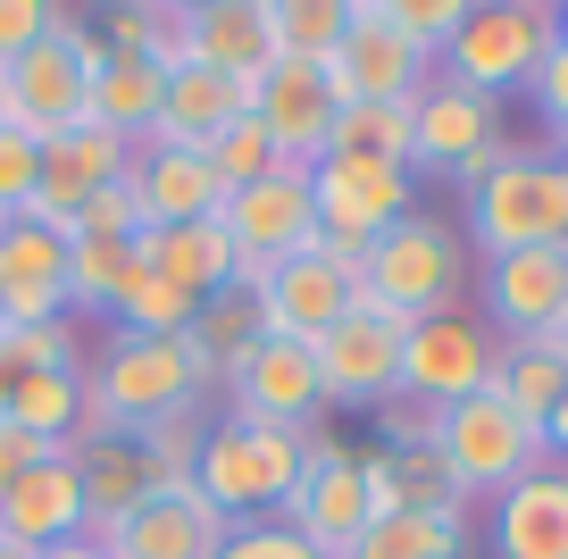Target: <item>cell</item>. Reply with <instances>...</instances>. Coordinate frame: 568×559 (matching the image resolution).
<instances>
[{"label":"cell","mask_w":568,"mask_h":559,"mask_svg":"<svg viewBox=\"0 0 568 559\" xmlns=\"http://www.w3.org/2000/svg\"><path fill=\"white\" fill-rule=\"evenodd\" d=\"M217 367L201 359L193 334H109V350L84 367V435L75 443H101V435H142V426H168V418H193L210 402Z\"/></svg>","instance_id":"cell-1"},{"label":"cell","mask_w":568,"mask_h":559,"mask_svg":"<svg viewBox=\"0 0 568 559\" xmlns=\"http://www.w3.org/2000/svg\"><path fill=\"white\" fill-rule=\"evenodd\" d=\"M101 68H109V42L92 34V9L51 0V34L26 59L0 68V125H18V134H34V142L84 125V92H92Z\"/></svg>","instance_id":"cell-2"},{"label":"cell","mask_w":568,"mask_h":559,"mask_svg":"<svg viewBox=\"0 0 568 559\" xmlns=\"http://www.w3.org/2000/svg\"><path fill=\"white\" fill-rule=\"evenodd\" d=\"M468 276H477L468 234L452 226V217H435V210H409L402 226H385L368 243V260H359V301H376V309H393V317H435V309H460Z\"/></svg>","instance_id":"cell-3"},{"label":"cell","mask_w":568,"mask_h":559,"mask_svg":"<svg viewBox=\"0 0 568 559\" xmlns=\"http://www.w3.org/2000/svg\"><path fill=\"white\" fill-rule=\"evenodd\" d=\"M326 451V435L310 426V435H284V426H210V443H201L193 459V492L217 509L226 526H251L260 509H284L293 501V485H302V468Z\"/></svg>","instance_id":"cell-4"},{"label":"cell","mask_w":568,"mask_h":559,"mask_svg":"<svg viewBox=\"0 0 568 559\" xmlns=\"http://www.w3.org/2000/svg\"><path fill=\"white\" fill-rule=\"evenodd\" d=\"M460 201H468L460 234H468V251H485V260L568 243V184H560V167H551V142L544 151L510 142L477 184H460Z\"/></svg>","instance_id":"cell-5"},{"label":"cell","mask_w":568,"mask_h":559,"mask_svg":"<svg viewBox=\"0 0 568 559\" xmlns=\"http://www.w3.org/2000/svg\"><path fill=\"white\" fill-rule=\"evenodd\" d=\"M544 51H551V0H468V18L444 42L435 75L460 92H485V101H510L544 68Z\"/></svg>","instance_id":"cell-6"},{"label":"cell","mask_w":568,"mask_h":559,"mask_svg":"<svg viewBox=\"0 0 568 559\" xmlns=\"http://www.w3.org/2000/svg\"><path fill=\"white\" fill-rule=\"evenodd\" d=\"M494 367H501V334L460 301V309L409 317V334H402V385H393V393L444 418V409L494 393Z\"/></svg>","instance_id":"cell-7"},{"label":"cell","mask_w":568,"mask_h":559,"mask_svg":"<svg viewBox=\"0 0 568 559\" xmlns=\"http://www.w3.org/2000/svg\"><path fill=\"white\" fill-rule=\"evenodd\" d=\"M435 459H444L460 501H494V492H510L527 468H544L551 451H544V435H535L527 418H510L494 393H477V402L435 418Z\"/></svg>","instance_id":"cell-8"},{"label":"cell","mask_w":568,"mask_h":559,"mask_svg":"<svg viewBox=\"0 0 568 559\" xmlns=\"http://www.w3.org/2000/svg\"><path fill=\"white\" fill-rule=\"evenodd\" d=\"M217 226H226L234 260H243V293H260V276L276 260H293V251L318 243V201H310V167H267L260 184H243V193H226V210H217Z\"/></svg>","instance_id":"cell-9"},{"label":"cell","mask_w":568,"mask_h":559,"mask_svg":"<svg viewBox=\"0 0 568 559\" xmlns=\"http://www.w3.org/2000/svg\"><path fill=\"white\" fill-rule=\"evenodd\" d=\"M326 84H335L343 109H352V101H418V92L435 84V59L393 26L385 0H352V18H343V51L326 59Z\"/></svg>","instance_id":"cell-10"},{"label":"cell","mask_w":568,"mask_h":559,"mask_svg":"<svg viewBox=\"0 0 568 559\" xmlns=\"http://www.w3.org/2000/svg\"><path fill=\"white\" fill-rule=\"evenodd\" d=\"M243 426H284V435H310L326 418V393H318V350L310 343H284V334H260L243 359L217 376Z\"/></svg>","instance_id":"cell-11"},{"label":"cell","mask_w":568,"mask_h":559,"mask_svg":"<svg viewBox=\"0 0 568 559\" xmlns=\"http://www.w3.org/2000/svg\"><path fill=\"white\" fill-rule=\"evenodd\" d=\"M402 334H409V317L376 309V301H352V317L310 343V350H318L326 409H376V402H393V385H402Z\"/></svg>","instance_id":"cell-12"},{"label":"cell","mask_w":568,"mask_h":559,"mask_svg":"<svg viewBox=\"0 0 568 559\" xmlns=\"http://www.w3.org/2000/svg\"><path fill=\"white\" fill-rule=\"evenodd\" d=\"M310 201H318V234L352 260H368V243L385 226H402L409 201V167H368V159H318L310 167Z\"/></svg>","instance_id":"cell-13"},{"label":"cell","mask_w":568,"mask_h":559,"mask_svg":"<svg viewBox=\"0 0 568 559\" xmlns=\"http://www.w3.org/2000/svg\"><path fill=\"white\" fill-rule=\"evenodd\" d=\"M260 334H284V343H318L326 326H343L359 301V267H343L326 243L293 251V260H276L260 276Z\"/></svg>","instance_id":"cell-14"},{"label":"cell","mask_w":568,"mask_h":559,"mask_svg":"<svg viewBox=\"0 0 568 559\" xmlns=\"http://www.w3.org/2000/svg\"><path fill=\"white\" fill-rule=\"evenodd\" d=\"M418 175H452V184H477L510 142H501V101L485 92H460V84H435L418 92Z\"/></svg>","instance_id":"cell-15"},{"label":"cell","mask_w":568,"mask_h":559,"mask_svg":"<svg viewBox=\"0 0 568 559\" xmlns=\"http://www.w3.org/2000/svg\"><path fill=\"white\" fill-rule=\"evenodd\" d=\"M125 167H134V142L125 134H109V125H92V118L68 125V134L42 142V184H34V201H26V217L51 226V234H75V210H84L92 193H109Z\"/></svg>","instance_id":"cell-16"},{"label":"cell","mask_w":568,"mask_h":559,"mask_svg":"<svg viewBox=\"0 0 568 559\" xmlns=\"http://www.w3.org/2000/svg\"><path fill=\"white\" fill-rule=\"evenodd\" d=\"M251 118H260V134L276 142L284 167H318L343 101H335V84H326V68H310V59H276V68L251 84Z\"/></svg>","instance_id":"cell-17"},{"label":"cell","mask_w":568,"mask_h":559,"mask_svg":"<svg viewBox=\"0 0 568 559\" xmlns=\"http://www.w3.org/2000/svg\"><path fill=\"white\" fill-rule=\"evenodd\" d=\"M485 326H494L501 343L568 334V243L485 260Z\"/></svg>","instance_id":"cell-18"},{"label":"cell","mask_w":568,"mask_h":559,"mask_svg":"<svg viewBox=\"0 0 568 559\" xmlns=\"http://www.w3.org/2000/svg\"><path fill=\"white\" fill-rule=\"evenodd\" d=\"M368 476H359V451H335L326 443L318 459L302 468V485H293V501L276 509V526H293V535L310 542V551H326V559H343L359 535H368Z\"/></svg>","instance_id":"cell-19"},{"label":"cell","mask_w":568,"mask_h":559,"mask_svg":"<svg viewBox=\"0 0 568 559\" xmlns=\"http://www.w3.org/2000/svg\"><path fill=\"white\" fill-rule=\"evenodd\" d=\"M176 51L210 75L260 84L276 68V34H267V0H184L176 9Z\"/></svg>","instance_id":"cell-20"},{"label":"cell","mask_w":568,"mask_h":559,"mask_svg":"<svg viewBox=\"0 0 568 559\" xmlns=\"http://www.w3.org/2000/svg\"><path fill=\"white\" fill-rule=\"evenodd\" d=\"M226 535H234V526L217 518L193 485H176V492H151V501L125 509V518L101 535V551L109 559H217Z\"/></svg>","instance_id":"cell-21"},{"label":"cell","mask_w":568,"mask_h":559,"mask_svg":"<svg viewBox=\"0 0 568 559\" xmlns=\"http://www.w3.org/2000/svg\"><path fill=\"white\" fill-rule=\"evenodd\" d=\"M0 309H9V334L68 317V234L34 217H0Z\"/></svg>","instance_id":"cell-22"},{"label":"cell","mask_w":568,"mask_h":559,"mask_svg":"<svg viewBox=\"0 0 568 559\" xmlns=\"http://www.w3.org/2000/svg\"><path fill=\"white\" fill-rule=\"evenodd\" d=\"M485 542L494 559H568V459H544L510 492H494Z\"/></svg>","instance_id":"cell-23"},{"label":"cell","mask_w":568,"mask_h":559,"mask_svg":"<svg viewBox=\"0 0 568 559\" xmlns=\"http://www.w3.org/2000/svg\"><path fill=\"white\" fill-rule=\"evenodd\" d=\"M125 193L142 210V234L151 226H201V217L226 210V184H217L210 151H151L142 142L134 167H125Z\"/></svg>","instance_id":"cell-24"},{"label":"cell","mask_w":568,"mask_h":559,"mask_svg":"<svg viewBox=\"0 0 568 559\" xmlns=\"http://www.w3.org/2000/svg\"><path fill=\"white\" fill-rule=\"evenodd\" d=\"M75 535H84V476H75V451L26 468L18 485L0 492V542L51 551V542H75Z\"/></svg>","instance_id":"cell-25"},{"label":"cell","mask_w":568,"mask_h":559,"mask_svg":"<svg viewBox=\"0 0 568 559\" xmlns=\"http://www.w3.org/2000/svg\"><path fill=\"white\" fill-rule=\"evenodd\" d=\"M234 118H251V84L234 75H210V68H168V101H160V125H151V151H210Z\"/></svg>","instance_id":"cell-26"},{"label":"cell","mask_w":568,"mask_h":559,"mask_svg":"<svg viewBox=\"0 0 568 559\" xmlns=\"http://www.w3.org/2000/svg\"><path fill=\"white\" fill-rule=\"evenodd\" d=\"M134 260L151 267L160 284H176L184 301H217V293H234V276H243V260H234V243H226V226L217 217H201V226H151V234H134Z\"/></svg>","instance_id":"cell-27"},{"label":"cell","mask_w":568,"mask_h":559,"mask_svg":"<svg viewBox=\"0 0 568 559\" xmlns=\"http://www.w3.org/2000/svg\"><path fill=\"white\" fill-rule=\"evenodd\" d=\"M68 451H75V476H84V535H92V542H101V535H109V526H118L134 501L168 492V485H160V468L142 459V443H134V435L68 443Z\"/></svg>","instance_id":"cell-28"},{"label":"cell","mask_w":568,"mask_h":559,"mask_svg":"<svg viewBox=\"0 0 568 559\" xmlns=\"http://www.w3.org/2000/svg\"><path fill=\"white\" fill-rule=\"evenodd\" d=\"M568 393V334H535V343H501V367H494V402L510 418H527L544 435V418L560 409Z\"/></svg>","instance_id":"cell-29"},{"label":"cell","mask_w":568,"mask_h":559,"mask_svg":"<svg viewBox=\"0 0 568 559\" xmlns=\"http://www.w3.org/2000/svg\"><path fill=\"white\" fill-rule=\"evenodd\" d=\"M160 101H168V68L160 59H118L109 51V68L92 75V92H84V118L109 125V134H125L142 151V134L160 125Z\"/></svg>","instance_id":"cell-30"},{"label":"cell","mask_w":568,"mask_h":559,"mask_svg":"<svg viewBox=\"0 0 568 559\" xmlns=\"http://www.w3.org/2000/svg\"><path fill=\"white\" fill-rule=\"evenodd\" d=\"M418 101H352L326 134V159H368V167H409L418 175Z\"/></svg>","instance_id":"cell-31"},{"label":"cell","mask_w":568,"mask_h":559,"mask_svg":"<svg viewBox=\"0 0 568 559\" xmlns=\"http://www.w3.org/2000/svg\"><path fill=\"white\" fill-rule=\"evenodd\" d=\"M468 518L460 509H393V518H368V535L343 559H460Z\"/></svg>","instance_id":"cell-32"},{"label":"cell","mask_w":568,"mask_h":559,"mask_svg":"<svg viewBox=\"0 0 568 559\" xmlns=\"http://www.w3.org/2000/svg\"><path fill=\"white\" fill-rule=\"evenodd\" d=\"M9 426H26L42 443H75L84 435V367H34V376H18Z\"/></svg>","instance_id":"cell-33"},{"label":"cell","mask_w":568,"mask_h":559,"mask_svg":"<svg viewBox=\"0 0 568 559\" xmlns=\"http://www.w3.org/2000/svg\"><path fill=\"white\" fill-rule=\"evenodd\" d=\"M92 34H101L118 59H160V68H184L176 9H160V0H109V9H92Z\"/></svg>","instance_id":"cell-34"},{"label":"cell","mask_w":568,"mask_h":559,"mask_svg":"<svg viewBox=\"0 0 568 559\" xmlns=\"http://www.w3.org/2000/svg\"><path fill=\"white\" fill-rule=\"evenodd\" d=\"M343 18H352V0H267V34H276V59H326L343 51Z\"/></svg>","instance_id":"cell-35"},{"label":"cell","mask_w":568,"mask_h":559,"mask_svg":"<svg viewBox=\"0 0 568 559\" xmlns=\"http://www.w3.org/2000/svg\"><path fill=\"white\" fill-rule=\"evenodd\" d=\"M134 276V243H109V234H75L68 243V317H109L118 284Z\"/></svg>","instance_id":"cell-36"},{"label":"cell","mask_w":568,"mask_h":559,"mask_svg":"<svg viewBox=\"0 0 568 559\" xmlns=\"http://www.w3.org/2000/svg\"><path fill=\"white\" fill-rule=\"evenodd\" d=\"M109 317H118V334H151V343H168V334H193V301L176 293V284H160L151 267L134 260V276L118 284V301H109Z\"/></svg>","instance_id":"cell-37"},{"label":"cell","mask_w":568,"mask_h":559,"mask_svg":"<svg viewBox=\"0 0 568 559\" xmlns=\"http://www.w3.org/2000/svg\"><path fill=\"white\" fill-rule=\"evenodd\" d=\"M193 343H201V359L226 376L234 359H243L251 343H260V301L234 284V293H217V301H201V317H193Z\"/></svg>","instance_id":"cell-38"},{"label":"cell","mask_w":568,"mask_h":559,"mask_svg":"<svg viewBox=\"0 0 568 559\" xmlns=\"http://www.w3.org/2000/svg\"><path fill=\"white\" fill-rule=\"evenodd\" d=\"M210 167H217V184H226V193H243V184H260V175L276 167V142L260 134V118H234L226 134L210 142Z\"/></svg>","instance_id":"cell-39"},{"label":"cell","mask_w":568,"mask_h":559,"mask_svg":"<svg viewBox=\"0 0 568 559\" xmlns=\"http://www.w3.org/2000/svg\"><path fill=\"white\" fill-rule=\"evenodd\" d=\"M34 184H42V142L18 134V125H0V217H26Z\"/></svg>","instance_id":"cell-40"},{"label":"cell","mask_w":568,"mask_h":559,"mask_svg":"<svg viewBox=\"0 0 568 559\" xmlns=\"http://www.w3.org/2000/svg\"><path fill=\"white\" fill-rule=\"evenodd\" d=\"M385 9H393V26H402L426 59H444V42L460 34V18H468V0H385Z\"/></svg>","instance_id":"cell-41"},{"label":"cell","mask_w":568,"mask_h":559,"mask_svg":"<svg viewBox=\"0 0 568 559\" xmlns=\"http://www.w3.org/2000/svg\"><path fill=\"white\" fill-rule=\"evenodd\" d=\"M217 559H326V551H310L293 526H276V518H251V526H234L226 542H217Z\"/></svg>","instance_id":"cell-42"},{"label":"cell","mask_w":568,"mask_h":559,"mask_svg":"<svg viewBox=\"0 0 568 559\" xmlns=\"http://www.w3.org/2000/svg\"><path fill=\"white\" fill-rule=\"evenodd\" d=\"M9 359H18V376H34V367H84L75 359V317H59V326H18L9 334Z\"/></svg>","instance_id":"cell-43"},{"label":"cell","mask_w":568,"mask_h":559,"mask_svg":"<svg viewBox=\"0 0 568 559\" xmlns=\"http://www.w3.org/2000/svg\"><path fill=\"white\" fill-rule=\"evenodd\" d=\"M75 234H109V243H134V234H142V210H134V193H125V175L75 210ZM75 234H68V243H75Z\"/></svg>","instance_id":"cell-44"},{"label":"cell","mask_w":568,"mask_h":559,"mask_svg":"<svg viewBox=\"0 0 568 559\" xmlns=\"http://www.w3.org/2000/svg\"><path fill=\"white\" fill-rule=\"evenodd\" d=\"M527 101L544 118V142H568V51H544V68L527 75Z\"/></svg>","instance_id":"cell-45"},{"label":"cell","mask_w":568,"mask_h":559,"mask_svg":"<svg viewBox=\"0 0 568 559\" xmlns=\"http://www.w3.org/2000/svg\"><path fill=\"white\" fill-rule=\"evenodd\" d=\"M376 418V451H426V443H435V409H418V402H402V393H393V402H376L368 409Z\"/></svg>","instance_id":"cell-46"},{"label":"cell","mask_w":568,"mask_h":559,"mask_svg":"<svg viewBox=\"0 0 568 559\" xmlns=\"http://www.w3.org/2000/svg\"><path fill=\"white\" fill-rule=\"evenodd\" d=\"M42 34H51V0H0V68L26 59Z\"/></svg>","instance_id":"cell-47"},{"label":"cell","mask_w":568,"mask_h":559,"mask_svg":"<svg viewBox=\"0 0 568 559\" xmlns=\"http://www.w3.org/2000/svg\"><path fill=\"white\" fill-rule=\"evenodd\" d=\"M59 451H68V443H42V435H26V426H9V418H0V492L18 485L26 468H42V459H59Z\"/></svg>","instance_id":"cell-48"},{"label":"cell","mask_w":568,"mask_h":559,"mask_svg":"<svg viewBox=\"0 0 568 559\" xmlns=\"http://www.w3.org/2000/svg\"><path fill=\"white\" fill-rule=\"evenodd\" d=\"M34 559H101V542L75 535V542H51V551H34Z\"/></svg>","instance_id":"cell-49"},{"label":"cell","mask_w":568,"mask_h":559,"mask_svg":"<svg viewBox=\"0 0 568 559\" xmlns=\"http://www.w3.org/2000/svg\"><path fill=\"white\" fill-rule=\"evenodd\" d=\"M9 393H18V359H9V334H0V418H9Z\"/></svg>","instance_id":"cell-50"},{"label":"cell","mask_w":568,"mask_h":559,"mask_svg":"<svg viewBox=\"0 0 568 559\" xmlns=\"http://www.w3.org/2000/svg\"><path fill=\"white\" fill-rule=\"evenodd\" d=\"M551 51H568V0H551Z\"/></svg>","instance_id":"cell-51"},{"label":"cell","mask_w":568,"mask_h":559,"mask_svg":"<svg viewBox=\"0 0 568 559\" xmlns=\"http://www.w3.org/2000/svg\"><path fill=\"white\" fill-rule=\"evenodd\" d=\"M0 559H34V551H18V542H0Z\"/></svg>","instance_id":"cell-52"},{"label":"cell","mask_w":568,"mask_h":559,"mask_svg":"<svg viewBox=\"0 0 568 559\" xmlns=\"http://www.w3.org/2000/svg\"><path fill=\"white\" fill-rule=\"evenodd\" d=\"M0 334H9V309H0Z\"/></svg>","instance_id":"cell-53"},{"label":"cell","mask_w":568,"mask_h":559,"mask_svg":"<svg viewBox=\"0 0 568 559\" xmlns=\"http://www.w3.org/2000/svg\"><path fill=\"white\" fill-rule=\"evenodd\" d=\"M101 559H109V551H101Z\"/></svg>","instance_id":"cell-54"}]
</instances>
